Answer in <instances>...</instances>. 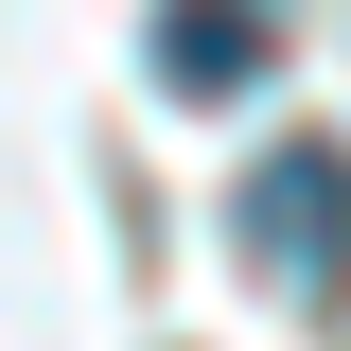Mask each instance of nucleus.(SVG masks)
<instances>
[{"label": "nucleus", "mask_w": 351, "mask_h": 351, "mask_svg": "<svg viewBox=\"0 0 351 351\" xmlns=\"http://www.w3.org/2000/svg\"><path fill=\"white\" fill-rule=\"evenodd\" d=\"M228 246L281 299H351V141H263L246 193H228Z\"/></svg>", "instance_id": "obj_1"}, {"label": "nucleus", "mask_w": 351, "mask_h": 351, "mask_svg": "<svg viewBox=\"0 0 351 351\" xmlns=\"http://www.w3.org/2000/svg\"><path fill=\"white\" fill-rule=\"evenodd\" d=\"M281 71V36H263V0H158V88L176 106H228V88Z\"/></svg>", "instance_id": "obj_2"}]
</instances>
